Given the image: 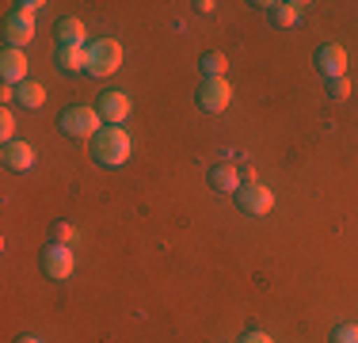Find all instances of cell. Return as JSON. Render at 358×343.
<instances>
[{"mask_svg":"<svg viewBox=\"0 0 358 343\" xmlns=\"http://www.w3.org/2000/svg\"><path fill=\"white\" fill-rule=\"evenodd\" d=\"M236 206H241L244 214H252V218H263V214L275 210V191L263 183H244L241 191H236Z\"/></svg>","mask_w":358,"mask_h":343,"instance_id":"obj_4","label":"cell"},{"mask_svg":"<svg viewBox=\"0 0 358 343\" xmlns=\"http://www.w3.org/2000/svg\"><path fill=\"white\" fill-rule=\"evenodd\" d=\"M317 69L328 80H336V76H343V69H347V50L343 46H336V42H328V46H320L317 50Z\"/></svg>","mask_w":358,"mask_h":343,"instance_id":"obj_9","label":"cell"},{"mask_svg":"<svg viewBox=\"0 0 358 343\" xmlns=\"http://www.w3.org/2000/svg\"><path fill=\"white\" fill-rule=\"evenodd\" d=\"M42 8V0H23V4H15V12H23V15H35Z\"/></svg>","mask_w":358,"mask_h":343,"instance_id":"obj_22","label":"cell"},{"mask_svg":"<svg viewBox=\"0 0 358 343\" xmlns=\"http://www.w3.org/2000/svg\"><path fill=\"white\" fill-rule=\"evenodd\" d=\"M57 69H62V73H80V69H88V46H57Z\"/></svg>","mask_w":358,"mask_h":343,"instance_id":"obj_13","label":"cell"},{"mask_svg":"<svg viewBox=\"0 0 358 343\" xmlns=\"http://www.w3.org/2000/svg\"><path fill=\"white\" fill-rule=\"evenodd\" d=\"M0 99H4V103H15V84H0Z\"/></svg>","mask_w":358,"mask_h":343,"instance_id":"obj_24","label":"cell"},{"mask_svg":"<svg viewBox=\"0 0 358 343\" xmlns=\"http://www.w3.org/2000/svg\"><path fill=\"white\" fill-rule=\"evenodd\" d=\"M73 240H76V229L69 225V221H54V225H50V244L73 248Z\"/></svg>","mask_w":358,"mask_h":343,"instance_id":"obj_18","label":"cell"},{"mask_svg":"<svg viewBox=\"0 0 358 343\" xmlns=\"http://www.w3.org/2000/svg\"><path fill=\"white\" fill-rule=\"evenodd\" d=\"M4 164L12 172H31L35 168V149L27 141H8L4 145Z\"/></svg>","mask_w":358,"mask_h":343,"instance_id":"obj_11","label":"cell"},{"mask_svg":"<svg viewBox=\"0 0 358 343\" xmlns=\"http://www.w3.org/2000/svg\"><path fill=\"white\" fill-rule=\"evenodd\" d=\"M4 38H8V46H15V50H23L31 38H35V15H23V12H12L4 20Z\"/></svg>","mask_w":358,"mask_h":343,"instance_id":"obj_8","label":"cell"},{"mask_svg":"<svg viewBox=\"0 0 358 343\" xmlns=\"http://www.w3.org/2000/svg\"><path fill=\"white\" fill-rule=\"evenodd\" d=\"M229 99H233V88H229L225 76H206V80H202V88H199V107L206 111V115L225 111Z\"/></svg>","mask_w":358,"mask_h":343,"instance_id":"obj_5","label":"cell"},{"mask_svg":"<svg viewBox=\"0 0 358 343\" xmlns=\"http://www.w3.org/2000/svg\"><path fill=\"white\" fill-rule=\"evenodd\" d=\"M122 65V46L115 38H99L88 46V73L92 76H110Z\"/></svg>","mask_w":358,"mask_h":343,"instance_id":"obj_3","label":"cell"},{"mask_svg":"<svg viewBox=\"0 0 358 343\" xmlns=\"http://www.w3.org/2000/svg\"><path fill=\"white\" fill-rule=\"evenodd\" d=\"M62 134H69V137H96L99 130H103V115H99V107H69L62 115Z\"/></svg>","mask_w":358,"mask_h":343,"instance_id":"obj_2","label":"cell"},{"mask_svg":"<svg viewBox=\"0 0 358 343\" xmlns=\"http://www.w3.org/2000/svg\"><path fill=\"white\" fill-rule=\"evenodd\" d=\"M210 187L221 191V195H236L241 191V176H236L233 164H214L210 168Z\"/></svg>","mask_w":358,"mask_h":343,"instance_id":"obj_12","label":"cell"},{"mask_svg":"<svg viewBox=\"0 0 358 343\" xmlns=\"http://www.w3.org/2000/svg\"><path fill=\"white\" fill-rule=\"evenodd\" d=\"M15 343H42V340H38V336H20Z\"/></svg>","mask_w":358,"mask_h":343,"instance_id":"obj_25","label":"cell"},{"mask_svg":"<svg viewBox=\"0 0 358 343\" xmlns=\"http://www.w3.org/2000/svg\"><path fill=\"white\" fill-rule=\"evenodd\" d=\"M301 15H305V4H297V0H282V4L271 8V20L278 27H294V23H301Z\"/></svg>","mask_w":358,"mask_h":343,"instance_id":"obj_15","label":"cell"},{"mask_svg":"<svg viewBox=\"0 0 358 343\" xmlns=\"http://www.w3.org/2000/svg\"><path fill=\"white\" fill-rule=\"evenodd\" d=\"M27 54L23 50H15V46H4V54H0V76H4V84H27L31 76H27Z\"/></svg>","mask_w":358,"mask_h":343,"instance_id":"obj_7","label":"cell"},{"mask_svg":"<svg viewBox=\"0 0 358 343\" xmlns=\"http://www.w3.org/2000/svg\"><path fill=\"white\" fill-rule=\"evenodd\" d=\"M76 267V260H73V248H65V244H46V252H42V274L46 279H54V282H62V279H69Z\"/></svg>","mask_w":358,"mask_h":343,"instance_id":"obj_6","label":"cell"},{"mask_svg":"<svg viewBox=\"0 0 358 343\" xmlns=\"http://www.w3.org/2000/svg\"><path fill=\"white\" fill-rule=\"evenodd\" d=\"M99 115H103L107 126H118L130 115V96H126V92H103V96H99Z\"/></svg>","mask_w":358,"mask_h":343,"instance_id":"obj_10","label":"cell"},{"mask_svg":"<svg viewBox=\"0 0 358 343\" xmlns=\"http://www.w3.org/2000/svg\"><path fill=\"white\" fill-rule=\"evenodd\" d=\"M241 343H275V340H271L267 332H248V336H244Z\"/></svg>","mask_w":358,"mask_h":343,"instance_id":"obj_23","label":"cell"},{"mask_svg":"<svg viewBox=\"0 0 358 343\" xmlns=\"http://www.w3.org/2000/svg\"><path fill=\"white\" fill-rule=\"evenodd\" d=\"M199 69H202V73H206V76H225L229 62H225V54H217V50H210V54H202Z\"/></svg>","mask_w":358,"mask_h":343,"instance_id":"obj_17","label":"cell"},{"mask_svg":"<svg viewBox=\"0 0 358 343\" xmlns=\"http://www.w3.org/2000/svg\"><path fill=\"white\" fill-rule=\"evenodd\" d=\"M57 38H62V46H84V23L76 20V15H65V20H57Z\"/></svg>","mask_w":358,"mask_h":343,"instance_id":"obj_14","label":"cell"},{"mask_svg":"<svg viewBox=\"0 0 358 343\" xmlns=\"http://www.w3.org/2000/svg\"><path fill=\"white\" fill-rule=\"evenodd\" d=\"M92 157L103 168H122L130 160V134L122 126H103V130L92 137Z\"/></svg>","mask_w":358,"mask_h":343,"instance_id":"obj_1","label":"cell"},{"mask_svg":"<svg viewBox=\"0 0 358 343\" xmlns=\"http://www.w3.org/2000/svg\"><path fill=\"white\" fill-rule=\"evenodd\" d=\"M15 103H23V107H42V103H46V88H42L38 80H27V84H20V88H15Z\"/></svg>","mask_w":358,"mask_h":343,"instance_id":"obj_16","label":"cell"},{"mask_svg":"<svg viewBox=\"0 0 358 343\" xmlns=\"http://www.w3.org/2000/svg\"><path fill=\"white\" fill-rule=\"evenodd\" d=\"M12 130H15V118H12V111H0V137H4V145L8 141H15V137H12Z\"/></svg>","mask_w":358,"mask_h":343,"instance_id":"obj_20","label":"cell"},{"mask_svg":"<svg viewBox=\"0 0 358 343\" xmlns=\"http://www.w3.org/2000/svg\"><path fill=\"white\" fill-rule=\"evenodd\" d=\"M331 343H358V324H339L331 332Z\"/></svg>","mask_w":358,"mask_h":343,"instance_id":"obj_19","label":"cell"},{"mask_svg":"<svg viewBox=\"0 0 358 343\" xmlns=\"http://www.w3.org/2000/svg\"><path fill=\"white\" fill-rule=\"evenodd\" d=\"M328 92L336 99H347L351 96V80H347V76H336V80H328Z\"/></svg>","mask_w":358,"mask_h":343,"instance_id":"obj_21","label":"cell"}]
</instances>
